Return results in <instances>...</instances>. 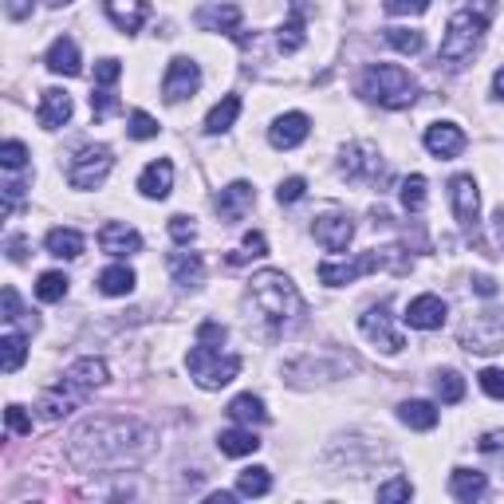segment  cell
<instances>
[{"instance_id": "obj_48", "label": "cell", "mask_w": 504, "mask_h": 504, "mask_svg": "<svg viewBox=\"0 0 504 504\" xmlns=\"http://www.w3.org/2000/svg\"><path fill=\"white\" fill-rule=\"evenodd\" d=\"M119 75H123V63H119V60L106 56V60L95 63V83H99V87H111V83L119 79Z\"/></svg>"}, {"instance_id": "obj_21", "label": "cell", "mask_w": 504, "mask_h": 504, "mask_svg": "<svg viewBox=\"0 0 504 504\" xmlns=\"http://www.w3.org/2000/svg\"><path fill=\"white\" fill-rule=\"evenodd\" d=\"M138 189H142V197H154V201L170 197V189H174V162H170V158L150 162L142 170V178H138Z\"/></svg>"}, {"instance_id": "obj_20", "label": "cell", "mask_w": 504, "mask_h": 504, "mask_svg": "<svg viewBox=\"0 0 504 504\" xmlns=\"http://www.w3.org/2000/svg\"><path fill=\"white\" fill-rule=\"evenodd\" d=\"M99 249L111 252V256H131V252L142 249V237H138V229H131V225L106 221L99 229Z\"/></svg>"}, {"instance_id": "obj_53", "label": "cell", "mask_w": 504, "mask_h": 504, "mask_svg": "<svg viewBox=\"0 0 504 504\" xmlns=\"http://www.w3.org/2000/svg\"><path fill=\"white\" fill-rule=\"evenodd\" d=\"M20 316H24V312H20V296H16V288H5V324H16Z\"/></svg>"}, {"instance_id": "obj_23", "label": "cell", "mask_w": 504, "mask_h": 504, "mask_svg": "<svg viewBox=\"0 0 504 504\" xmlns=\"http://www.w3.org/2000/svg\"><path fill=\"white\" fill-rule=\"evenodd\" d=\"M36 119L44 131H56V126H63L71 119V95L68 91H60V87H51L40 95V111H36Z\"/></svg>"}, {"instance_id": "obj_57", "label": "cell", "mask_w": 504, "mask_h": 504, "mask_svg": "<svg viewBox=\"0 0 504 504\" xmlns=\"http://www.w3.org/2000/svg\"><path fill=\"white\" fill-rule=\"evenodd\" d=\"M500 442H504V430H492V434L481 437V449H485V454H492V449H500Z\"/></svg>"}, {"instance_id": "obj_11", "label": "cell", "mask_w": 504, "mask_h": 504, "mask_svg": "<svg viewBox=\"0 0 504 504\" xmlns=\"http://www.w3.org/2000/svg\"><path fill=\"white\" fill-rule=\"evenodd\" d=\"M339 166H343V174H347L351 181H371V186L386 181L382 154H379V146H371V142H351L347 150H343Z\"/></svg>"}, {"instance_id": "obj_10", "label": "cell", "mask_w": 504, "mask_h": 504, "mask_svg": "<svg viewBox=\"0 0 504 504\" xmlns=\"http://www.w3.org/2000/svg\"><path fill=\"white\" fill-rule=\"evenodd\" d=\"M359 331H362V335H367L379 351H386V355H399V351L406 347L402 331L394 327V319H390V312H386V304L367 307V312L359 316Z\"/></svg>"}, {"instance_id": "obj_16", "label": "cell", "mask_w": 504, "mask_h": 504, "mask_svg": "<svg viewBox=\"0 0 504 504\" xmlns=\"http://www.w3.org/2000/svg\"><path fill=\"white\" fill-rule=\"evenodd\" d=\"M252 201H256V189L249 186V181H233V186H225L217 193V217L225 225H237L244 213L252 209Z\"/></svg>"}, {"instance_id": "obj_40", "label": "cell", "mask_w": 504, "mask_h": 504, "mask_svg": "<svg viewBox=\"0 0 504 504\" xmlns=\"http://www.w3.org/2000/svg\"><path fill=\"white\" fill-rule=\"evenodd\" d=\"M399 197H402L406 209L417 213V209L426 206V178H422V174H410V178L402 181V193H399Z\"/></svg>"}, {"instance_id": "obj_30", "label": "cell", "mask_w": 504, "mask_h": 504, "mask_svg": "<svg viewBox=\"0 0 504 504\" xmlns=\"http://www.w3.org/2000/svg\"><path fill=\"white\" fill-rule=\"evenodd\" d=\"M237 115H241V95H225V99L206 115V134H225L237 123Z\"/></svg>"}, {"instance_id": "obj_19", "label": "cell", "mask_w": 504, "mask_h": 504, "mask_svg": "<svg viewBox=\"0 0 504 504\" xmlns=\"http://www.w3.org/2000/svg\"><path fill=\"white\" fill-rule=\"evenodd\" d=\"M406 324L417 327V331H437L445 324V299L430 296V292L410 299V307H406Z\"/></svg>"}, {"instance_id": "obj_9", "label": "cell", "mask_w": 504, "mask_h": 504, "mask_svg": "<svg viewBox=\"0 0 504 504\" xmlns=\"http://www.w3.org/2000/svg\"><path fill=\"white\" fill-rule=\"evenodd\" d=\"M449 206H454L457 225L477 241V229H481V193H477V181L469 174H457L454 181H449Z\"/></svg>"}, {"instance_id": "obj_56", "label": "cell", "mask_w": 504, "mask_h": 504, "mask_svg": "<svg viewBox=\"0 0 504 504\" xmlns=\"http://www.w3.org/2000/svg\"><path fill=\"white\" fill-rule=\"evenodd\" d=\"M5 249H8V256H13V261H24V249H28V241H24V237H8V244H5Z\"/></svg>"}, {"instance_id": "obj_29", "label": "cell", "mask_w": 504, "mask_h": 504, "mask_svg": "<svg viewBox=\"0 0 504 504\" xmlns=\"http://www.w3.org/2000/svg\"><path fill=\"white\" fill-rule=\"evenodd\" d=\"M399 417H402V426H410V430H434L437 426V406L422 402V399H410V402L399 406Z\"/></svg>"}, {"instance_id": "obj_1", "label": "cell", "mask_w": 504, "mask_h": 504, "mask_svg": "<svg viewBox=\"0 0 504 504\" xmlns=\"http://www.w3.org/2000/svg\"><path fill=\"white\" fill-rule=\"evenodd\" d=\"M150 445H154V434L134 417H91L71 434L68 454L79 469H115L138 465L150 454Z\"/></svg>"}, {"instance_id": "obj_37", "label": "cell", "mask_w": 504, "mask_h": 504, "mask_svg": "<svg viewBox=\"0 0 504 504\" xmlns=\"http://www.w3.org/2000/svg\"><path fill=\"white\" fill-rule=\"evenodd\" d=\"M382 36H386V44L406 51V56H417V51L426 48V36H422V32H414V28H386Z\"/></svg>"}, {"instance_id": "obj_18", "label": "cell", "mask_w": 504, "mask_h": 504, "mask_svg": "<svg viewBox=\"0 0 504 504\" xmlns=\"http://www.w3.org/2000/svg\"><path fill=\"white\" fill-rule=\"evenodd\" d=\"M422 142L434 158H457L461 150H465V131H461L457 123H434V126H426Z\"/></svg>"}, {"instance_id": "obj_8", "label": "cell", "mask_w": 504, "mask_h": 504, "mask_svg": "<svg viewBox=\"0 0 504 504\" xmlns=\"http://www.w3.org/2000/svg\"><path fill=\"white\" fill-rule=\"evenodd\" d=\"M390 252L394 249H371V252H359L355 261H324L319 264V280H324L327 288H343V284H355L359 276L367 272H379V268L390 264Z\"/></svg>"}, {"instance_id": "obj_32", "label": "cell", "mask_w": 504, "mask_h": 504, "mask_svg": "<svg viewBox=\"0 0 504 504\" xmlns=\"http://www.w3.org/2000/svg\"><path fill=\"white\" fill-rule=\"evenodd\" d=\"M24 359H28V335L8 331V335L0 339V367H5V374H16L24 367Z\"/></svg>"}, {"instance_id": "obj_5", "label": "cell", "mask_w": 504, "mask_h": 504, "mask_svg": "<svg viewBox=\"0 0 504 504\" xmlns=\"http://www.w3.org/2000/svg\"><path fill=\"white\" fill-rule=\"evenodd\" d=\"M186 367H189L193 382H197L201 390H221V386H229L241 374V359L225 355V351H217L213 343H197V347L189 351Z\"/></svg>"}, {"instance_id": "obj_55", "label": "cell", "mask_w": 504, "mask_h": 504, "mask_svg": "<svg viewBox=\"0 0 504 504\" xmlns=\"http://www.w3.org/2000/svg\"><path fill=\"white\" fill-rule=\"evenodd\" d=\"M473 292L492 299V296H497V280H492V276H473Z\"/></svg>"}, {"instance_id": "obj_44", "label": "cell", "mask_w": 504, "mask_h": 504, "mask_svg": "<svg viewBox=\"0 0 504 504\" xmlns=\"http://www.w3.org/2000/svg\"><path fill=\"white\" fill-rule=\"evenodd\" d=\"M382 8L390 16H422L430 8V0H382Z\"/></svg>"}, {"instance_id": "obj_34", "label": "cell", "mask_w": 504, "mask_h": 504, "mask_svg": "<svg viewBox=\"0 0 504 504\" xmlns=\"http://www.w3.org/2000/svg\"><path fill=\"white\" fill-rule=\"evenodd\" d=\"M44 244H48L51 256H60V261H75V256H83V237L75 229H51L44 237Z\"/></svg>"}, {"instance_id": "obj_50", "label": "cell", "mask_w": 504, "mask_h": 504, "mask_svg": "<svg viewBox=\"0 0 504 504\" xmlns=\"http://www.w3.org/2000/svg\"><path fill=\"white\" fill-rule=\"evenodd\" d=\"M170 237H174L178 244H189L193 237H197V229H193L189 217H181V213H178V217H170Z\"/></svg>"}, {"instance_id": "obj_36", "label": "cell", "mask_w": 504, "mask_h": 504, "mask_svg": "<svg viewBox=\"0 0 504 504\" xmlns=\"http://www.w3.org/2000/svg\"><path fill=\"white\" fill-rule=\"evenodd\" d=\"M272 492V477H268V469H244L237 477V497H268Z\"/></svg>"}, {"instance_id": "obj_17", "label": "cell", "mask_w": 504, "mask_h": 504, "mask_svg": "<svg viewBox=\"0 0 504 504\" xmlns=\"http://www.w3.org/2000/svg\"><path fill=\"white\" fill-rule=\"evenodd\" d=\"M193 24L201 32H225V36H237L241 32V8L237 5H201L193 13Z\"/></svg>"}, {"instance_id": "obj_54", "label": "cell", "mask_w": 504, "mask_h": 504, "mask_svg": "<svg viewBox=\"0 0 504 504\" xmlns=\"http://www.w3.org/2000/svg\"><path fill=\"white\" fill-rule=\"evenodd\" d=\"M32 5H36V0H5V13H8V20H28Z\"/></svg>"}, {"instance_id": "obj_38", "label": "cell", "mask_w": 504, "mask_h": 504, "mask_svg": "<svg viewBox=\"0 0 504 504\" xmlns=\"http://www.w3.org/2000/svg\"><path fill=\"white\" fill-rule=\"evenodd\" d=\"M434 386H437V399H442L445 406H457L461 399H465V379H461L457 371H442L434 379Z\"/></svg>"}, {"instance_id": "obj_33", "label": "cell", "mask_w": 504, "mask_h": 504, "mask_svg": "<svg viewBox=\"0 0 504 504\" xmlns=\"http://www.w3.org/2000/svg\"><path fill=\"white\" fill-rule=\"evenodd\" d=\"M217 449L225 457H249V454L261 449V437H256L252 430H225L217 437Z\"/></svg>"}, {"instance_id": "obj_42", "label": "cell", "mask_w": 504, "mask_h": 504, "mask_svg": "<svg viewBox=\"0 0 504 504\" xmlns=\"http://www.w3.org/2000/svg\"><path fill=\"white\" fill-rule=\"evenodd\" d=\"M126 131H131V138H138V142H146V138H158V123L150 119L146 111H131V126H126Z\"/></svg>"}, {"instance_id": "obj_6", "label": "cell", "mask_w": 504, "mask_h": 504, "mask_svg": "<svg viewBox=\"0 0 504 504\" xmlns=\"http://www.w3.org/2000/svg\"><path fill=\"white\" fill-rule=\"evenodd\" d=\"M461 347L469 355H492L504 347V312L500 307H485L461 327Z\"/></svg>"}, {"instance_id": "obj_24", "label": "cell", "mask_w": 504, "mask_h": 504, "mask_svg": "<svg viewBox=\"0 0 504 504\" xmlns=\"http://www.w3.org/2000/svg\"><path fill=\"white\" fill-rule=\"evenodd\" d=\"M44 63H48V71H51V75H79V71H83L79 48H75V40H71V36L51 40V48H48Z\"/></svg>"}, {"instance_id": "obj_27", "label": "cell", "mask_w": 504, "mask_h": 504, "mask_svg": "<svg viewBox=\"0 0 504 504\" xmlns=\"http://www.w3.org/2000/svg\"><path fill=\"white\" fill-rule=\"evenodd\" d=\"M134 284H138V276H134V268H126V264H111V268L99 272V292L103 296H131Z\"/></svg>"}, {"instance_id": "obj_46", "label": "cell", "mask_w": 504, "mask_h": 504, "mask_svg": "<svg viewBox=\"0 0 504 504\" xmlns=\"http://www.w3.org/2000/svg\"><path fill=\"white\" fill-rule=\"evenodd\" d=\"M111 111H119V99H115L106 87H99V91H91V115H95V123L99 119H106Z\"/></svg>"}, {"instance_id": "obj_12", "label": "cell", "mask_w": 504, "mask_h": 504, "mask_svg": "<svg viewBox=\"0 0 504 504\" xmlns=\"http://www.w3.org/2000/svg\"><path fill=\"white\" fill-rule=\"evenodd\" d=\"M106 382V362L103 359H75L68 371H63V390L71 394V399H79V402H87L95 390Z\"/></svg>"}, {"instance_id": "obj_4", "label": "cell", "mask_w": 504, "mask_h": 504, "mask_svg": "<svg viewBox=\"0 0 504 504\" xmlns=\"http://www.w3.org/2000/svg\"><path fill=\"white\" fill-rule=\"evenodd\" d=\"M485 28H489V16L477 13V8H461V13L449 16V28L442 36V51H437L442 63H449V68H461V63H465L481 48Z\"/></svg>"}, {"instance_id": "obj_15", "label": "cell", "mask_w": 504, "mask_h": 504, "mask_svg": "<svg viewBox=\"0 0 504 504\" xmlns=\"http://www.w3.org/2000/svg\"><path fill=\"white\" fill-rule=\"evenodd\" d=\"M307 131H312V119H307L304 111H288L268 126V142H272L276 150H296L307 138Z\"/></svg>"}, {"instance_id": "obj_60", "label": "cell", "mask_w": 504, "mask_h": 504, "mask_svg": "<svg viewBox=\"0 0 504 504\" xmlns=\"http://www.w3.org/2000/svg\"><path fill=\"white\" fill-rule=\"evenodd\" d=\"M209 504H233V492H213Z\"/></svg>"}, {"instance_id": "obj_26", "label": "cell", "mask_w": 504, "mask_h": 504, "mask_svg": "<svg viewBox=\"0 0 504 504\" xmlns=\"http://www.w3.org/2000/svg\"><path fill=\"white\" fill-rule=\"evenodd\" d=\"M449 492H454L457 500H481L489 492V477L477 473V469H454V477H449Z\"/></svg>"}, {"instance_id": "obj_13", "label": "cell", "mask_w": 504, "mask_h": 504, "mask_svg": "<svg viewBox=\"0 0 504 504\" xmlns=\"http://www.w3.org/2000/svg\"><path fill=\"white\" fill-rule=\"evenodd\" d=\"M201 87V68L193 60L186 56H178V60H170V68H166V79H162V95H166V103H181V99H189L193 91Z\"/></svg>"}, {"instance_id": "obj_25", "label": "cell", "mask_w": 504, "mask_h": 504, "mask_svg": "<svg viewBox=\"0 0 504 504\" xmlns=\"http://www.w3.org/2000/svg\"><path fill=\"white\" fill-rule=\"evenodd\" d=\"M170 276H174L178 288H197L206 280V261L197 252H170Z\"/></svg>"}, {"instance_id": "obj_59", "label": "cell", "mask_w": 504, "mask_h": 504, "mask_svg": "<svg viewBox=\"0 0 504 504\" xmlns=\"http://www.w3.org/2000/svg\"><path fill=\"white\" fill-rule=\"evenodd\" d=\"M492 225H497V237L504 244V209H497V217H492Z\"/></svg>"}, {"instance_id": "obj_39", "label": "cell", "mask_w": 504, "mask_h": 504, "mask_svg": "<svg viewBox=\"0 0 504 504\" xmlns=\"http://www.w3.org/2000/svg\"><path fill=\"white\" fill-rule=\"evenodd\" d=\"M68 284H71V280H68L63 272H44V276L36 280V296L44 299V304H60V299L68 296Z\"/></svg>"}, {"instance_id": "obj_43", "label": "cell", "mask_w": 504, "mask_h": 504, "mask_svg": "<svg viewBox=\"0 0 504 504\" xmlns=\"http://www.w3.org/2000/svg\"><path fill=\"white\" fill-rule=\"evenodd\" d=\"M268 252V241H264V233H244V252H233L229 261L233 264H244L249 256H264Z\"/></svg>"}, {"instance_id": "obj_35", "label": "cell", "mask_w": 504, "mask_h": 504, "mask_svg": "<svg viewBox=\"0 0 504 504\" xmlns=\"http://www.w3.org/2000/svg\"><path fill=\"white\" fill-rule=\"evenodd\" d=\"M276 44H280L284 56H292V51H299V48L307 44V36H304V8H299V5H296L292 20H288L280 32H276Z\"/></svg>"}, {"instance_id": "obj_2", "label": "cell", "mask_w": 504, "mask_h": 504, "mask_svg": "<svg viewBox=\"0 0 504 504\" xmlns=\"http://www.w3.org/2000/svg\"><path fill=\"white\" fill-rule=\"evenodd\" d=\"M359 95L386 111H406L417 103V79L399 63H371L359 79Z\"/></svg>"}, {"instance_id": "obj_14", "label": "cell", "mask_w": 504, "mask_h": 504, "mask_svg": "<svg viewBox=\"0 0 504 504\" xmlns=\"http://www.w3.org/2000/svg\"><path fill=\"white\" fill-rule=\"evenodd\" d=\"M312 233H316V241L324 244L327 252H343L351 244V237H355V221H351V213L331 209V213H324V217H316Z\"/></svg>"}, {"instance_id": "obj_41", "label": "cell", "mask_w": 504, "mask_h": 504, "mask_svg": "<svg viewBox=\"0 0 504 504\" xmlns=\"http://www.w3.org/2000/svg\"><path fill=\"white\" fill-rule=\"evenodd\" d=\"M0 166H5L8 174L24 170V166H28V146L16 142V138H13V142H5V146H0Z\"/></svg>"}, {"instance_id": "obj_22", "label": "cell", "mask_w": 504, "mask_h": 504, "mask_svg": "<svg viewBox=\"0 0 504 504\" xmlns=\"http://www.w3.org/2000/svg\"><path fill=\"white\" fill-rule=\"evenodd\" d=\"M103 8H106V16H111V24L119 28V32H138L146 24V0H103Z\"/></svg>"}, {"instance_id": "obj_51", "label": "cell", "mask_w": 504, "mask_h": 504, "mask_svg": "<svg viewBox=\"0 0 504 504\" xmlns=\"http://www.w3.org/2000/svg\"><path fill=\"white\" fill-rule=\"evenodd\" d=\"M5 422H8V430H13V434H32V417L24 414V406H8Z\"/></svg>"}, {"instance_id": "obj_58", "label": "cell", "mask_w": 504, "mask_h": 504, "mask_svg": "<svg viewBox=\"0 0 504 504\" xmlns=\"http://www.w3.org/2000/svg\"><path fill=\"white\" fill-rule=\"evenodd\" d=\"M492 91H497V99H504V68L492 75Z\"/></svg>"}, {"instance_id": "obj_49", "label": "cell", "mask_w": 504, "mask_h": 504, "mask_svg": "<svg viewBox=\"0 0 504 504\" xmlns=\"http://www.w3.org/2000/svg\"><path fill=\"white\" fill-rule=\"evenodd\" d=\"M481 390H485L489 399H504V371H497V367L481 371Z\"/></svg>"}, {"instance_id": "obj_3", "label": "cell", "mask_w": 504, "mask_h": 504, "mask_svg": "<svg viewBox=\"0 0 504 504\" xmlns=\"http://www.w3.org/2000/svg\"><path fill=\"white\" fill-rule=\"evenodd\" d=\"M252 304L261 307V316L272 327H288L304 316V299H299L296 284L284 272H272V268L252 276Z\"/></svg>"}, {"instance_id": "obj_45", "label": "cell", "mask_w": 504, "mask_h": 504, "mask_svg": "<svg viewBox=\"0 0 504 504\" xmlns=\"http://www.w3.org/2000/svg\"><path fill=\"white\" fill-rule=\"evenodd\" d=\"M410 497H414V485L406 477H394L386 485H379V500H410Z\"/></svg>"}, {"instance_id": "obj_28", "label": "cell", "mask_w": 504, "mask_h": 504, "mask_svg": "<svg viewBox=\"0 0 504 504\" xmlns=\"http://www.w3.org/2000/svg\"><path fill=\"white\" fill-rule=\"evenodd\" d=\"M75 406H79V399H71L63 386H56V390H44V394H40L36 410H40V417H44V422H60V417H68Z\"/></svg>"}, {"instance_id": "obj_61", "label": "cell", "mask_w": 504, "mask_h": 504, "mask_svg": "<svg viewBox=\"0 0 504 504\" xmlns=\"http://www.w3.org/2000/svg\"><path fill=\"white\" fill-rule=\"evenodd\" d=\"M48 5H68V0H48Z\"/></svg>"}, {"instance_id": "obj_7", "label": "cell", "mask_w": 504, "mask_h": 504, "mask_svg": "<svg viewBox=\"0 0 504 504\" xmlns=\"http://www.w3.org/2000/svg\"><path fill=\"white\" fill-rule=\"evenodd\" d=\"M111 166H115L111 146H103V142L83 146L79 154L71 158V166H68V181L75 189H99L106 181V174H111Z\"/></svg>"}, {"instance_id": "obj_47", "label": "cell", "mask_w": 504, "mask_h": 504, "mask_svg": "<svg viewBox=\"0 0 504 504\" xmlns=\"http://www.w3.org/2000/svg\"><path fill=\"white\" fill-rule=\"evenodd\" d=\"M304 193H307V181H304V178H288V181H280L276 197H280V206H296Z\"/></svg>"}, {"instance_id": "obj_31", "label": "cell", "mask_w": 504, "mask_h": 504, "mask_svg": "<svg viewBox=\"0 0 504 504\" xmlns=\"http://www.w3.org/2000/svg\"><path fill=\"white\" fill-rule=\"evenodd\" d=\"M229 417L233 422H241V426H264L268 410H264V402L256 399V394H237V399L229 402Z\"/></svg>"}, {"instance_id": "obj_52", "label": "cell", "mask_w": 504, "mask_h": 504, "mask_svg": "<svg viewBox=\"0 0 504 504\" xmlns=\"http://www.w3.org/2000/svg\"><path fill=\"white\" fill-rule=\"evenodd\" d=\"M225 335H229V331H225L221 324H213V319H206V324L197 327V339L201 343H225Z\"/></svg>"}]
</instances>
